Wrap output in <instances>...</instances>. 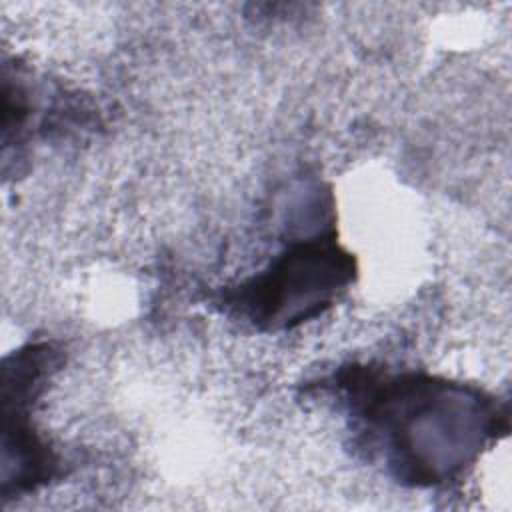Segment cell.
I'll return each mask as SVG.
<instances>
[{
	"instance_id": "6da1fadb",
	"label": "cell",
	"mask_w": 512,
	"mask_h": 512,
	"mask_svg": "<svg viewBox=\"0 0 512 512\" xmlns=\"http://www.w3.org/2000/svg\"><path fill=\"white\" fill-rule=\"evenodd\" d=\"M342 386L378 440L390 472L412 486L454 478L486 442L508 430L506 410L472 386L368 370H352Z\"/></svg>"
},
{
	"instance_id": "7a4b0ae2",
	"label": "cell",
	"mask_w": 512,
	"mask_h": 512,
	"mask_svg": "<svg viewBox=\"0 0 512 512\" xmlns=\"http://www.w3.org/2000/svg\"><path fill=\"white\" fill-rule=\"evenodd\" d=\"M352 278V256L332 236H316L290 246L226 302L262 330H286L320 316Z\"/></svg>"
},
{
	"instance_id": "3957f363",
	"label": "cell",
	"mask_w": 512,
	"mask_h": 512,
	"mask_svg": "<svg viewBox=\"0 0 512 512\" xmlns=\"http://www.w3.org/2000/svg\"><path fill=\"white\" fill-rule=\"evenodd\" d=\"M56 366L50 344H30L6 358L2 398L6 406L4 428V492H30L52 478L54 452L40 440L30 422V406L42 394V384Z\"/></svg>"
}]
</instances>
